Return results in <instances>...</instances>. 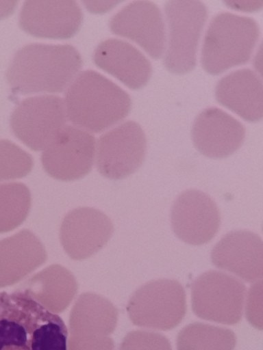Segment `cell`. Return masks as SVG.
<instances>
[{
  "label": "cell",
  "instance_id": "cell-12",
  "mask_svg": "<svg viewBox=\"0 0 263 350\" xmlns=\"http://www.w3.org/2000/svg\"><path fill=\"white\" fill-rule=\"evenodd\" d=\"M113 232V224L103 213L90 207H79L69 211L63 219L60 239L66 254L80 260L102 249Z\"/></svg>",
  "mask_w": 263,
  "mask_h": 350
},
{
  "label": "cell",
  "instance_id": "cell-22",
  "mask_svg": "<svg viewBox=\"0 0 263 350\" xmlns=\"http://www.w3.org/2000/svg\"><path fill=\"white\" fill-rule=\"evenodd\" d=\"M33 165L30 154L9 140L0 139V181L23 178Z\"/></svg>",
  "mask_w": 263,
  "mask_h": 350
},
{
  "label": "cell",
  "instance_id": "cell-26",
  "mask_svg": "<svg viewBox=\"0 0 263 350\" xmlns=\"http://www.w3.org/2000/svg\"><path fill=\"white\" fill-rule=\"evenodd\" d=\"M16 1H0V18L10 14L16 7Z\"/></svg>",
  "mask_w": 263,
  "mask_h": 350
},
{
  "label": "cell",
  "instance_id": "cell-8",
  "mask_svg": "<svg viewBox=\"0 0 263 350\" xmlns=\"http://www.w3.org/2000/svg\"><path fill=\"white\" fill-rule=\"evenodd\" d=\"M186 311V293L177 281L159 279L142 286L130 305L133 321L148 328L169 330L183 320Z\"/></svg>",
  "mask_w": 263,
  "mask_h": 350
},
{
  "label": "cell",
  "instance_id": "cell-23",
  "mask_svg": "<svg viewBox=\"0 0 263 350\" xmlns=\"http://www.w3.org/2000/svg\"><path fill=\"white\" fill-rule=\"evenodd\" d=\"M125 350H172L168 339L161 334L138 331L127 340Z\"/></svg>",
  "mask_w": 263,
  "mask_h": 350
},
{
  "label": "cell",
  "instance_id": "cell-4",
  "mask_svg": "<svg viewBox=\"0 0 263 350\" xmlns=\"http://www.w3.org/2000/svg\"><path fill=\"white\" fill-rule=\"evenodd\" d=\"M260 36L252 18L221 12L211 21L203 42L201 62L212 75L244 64L251 58Z\"/></svg>",
  "mask_w": 263,
  "mask_h": 350
},
{
  "label": "cell",
  "instance_id": "cell-10",
  "mask_svg": "<svg viewBox=\"0 0 263 350\" xmlns=\"http://www.w3.org/2000/svg\"><path fill=\"white\" fill-rule=\"evenodd\" d=\"M95 137L74 126H66L43 150L41 163L51 177L64 181L87 175L95 155Z\"/></svg>",
  "mask_w": 263,
  "mask_h": 350
},
{
  "label": "cell",
  "instance_id": "cell-3",
  "mask_svg": "<svg viewBox=\"0 0 263 350\" xmlns=\"http://www.w3.org/2000/svg\"><path fill=\"white\" fill-rule=\"evenodd\" d=\"M64 103L68 120L92 133L101 132L123 120L132 105L124 90L93 70L76 76L67 88Z\"/></svg>",
  "mask_w": 263,
  "mask_h": 350
},
{
  "label": "cell",
  "instance_id": "cell-13",
  "mask_svg": "<svg viewBox=\"0 0 263 350\" xmlns=\"http://www.w3.org/2000/svg\"><path fill=\"white\" fill-rule=\"evenodd\" d=\"M114 34L127 38L158 59L164 52L166 33L162 14L153 2L134 1L124 6L110 21Z\"/></svg>",
  "mask_w": 263,
  "mask_h": 350
},
{
  "label": "cell",
  "instance_id": "cell-25",
  "mask_svg": "<svg viewBox=\"0 0 263 350\" xmlns=\"http://www.w3.org/2000/svg\"><path fill=\"white\" fill-rule=\"evenodd\" d=\"M119 1H103L102 5H96L93 1H85L86 5L87 8L90 7V10L92 12H99L100 11L104 10L106 11L108 9H110L112 7L115 5Z\"/></svg>",
  "mask_w": 263,
  "mask_h": 350
},
{
  "label": "cell",
  "instance_id": "cell-7",
  "mask_svg": "<svg viewBox=\"0 0 263 350\" xmlns=\"http://www.w3.org/2000/svg\"><path fill=\"white\" fill-rule=\"evenodd\" d=\"M66 111L63 99L40 95L21 101L10 117L14 135L29 148L43 150L66 126Z\"/></svg>",
  "mask_w": 263,
  "mask_h": 350
},
{
  "label": "cell",
  "instance_id": "cell-9",
  "mask_svg": "<svg viewBox=\"0 0 263 350\" xmlns=\"http://www.w3.org/2000/svg\"><path fill=\"white\" fill-rule=\"evenodd\" d=\"M147 148L145 134L135 121L124 122L101 135L95 148L99 173L119 180L135 172L142 164Z\"/></svg>",
  "mask_w": 263,
  "mask_h": 350
},
{
  "label": "cell",
  "instance_id": "cell-24",
  "mask_svg": "<svg viewBox=\"0 0 263 350\" xmlns=\"http://www.w3.org/2000/svg\"><path fill=\"white\" fill-rule=\"evenodd\" d=\"M246 317L255 328L262 329V281L254 284L249 289L246 306Z\"/></svg>",
  "mask_w": 263,
  "mask_h": 350
},
{
  "label": "cell",
  "instance_id": "cell-5",
  "mask_svg": "<svg viewBox=\"0 0 263 350\" xmlns=\"http://www.w3.org/2000/svg\"><path fill=\"white\" fill-rule=\"evenodd\" d=\"M168 38L164 58L171 72L182 74L196 66L197 52L208 11L205 4L195 0H172L165 3Z\"/></svg>",
  "mask_w": 263,
  "mask_h": 350
},
{
  "label": "cell",
  "instance_id": "cell-1",
  "mask_svg": "<svg viewBox=\"0 0 263 350\" xmlns=\"http://www.w3.org/2000/svg\"><path fill=\"white\" fill-rule=\"evenodd\" d=\"M68 334L29 289L0 292V350H68Z\"/></svg>",
  "mask_w": 263,
  "mask_h": 350
},
{
  "label": "cell",
  "instance_id": "cell-16",
  "mask_svg": "<svg viewBox=\"0 0 263 350\" xmlns=\"http://www.w3.org/2000/svg\"><path fill=\"white\" fill-rule=\"evenodd\" d=\"M211 260L246 282L258 281L263 276V242L250 231L228 232L213 247Z\"/></svg>",
  "mask_w": 263,
  "mask_h": 350
},
{
  "label": "cell",
  "instance_id": "cell-17",
  "mask_svg": "<svg viewBox=\"0 0 263 350\" xmlns=\"http://www.w3.org/2000/svg\"><path fill=\"white\" fill-rule=\"evenodd\" d=\"M95 64L131 89L142 88L152 72L150 62L134 46L119 39H107L98 44Z\"/></svg>",
  "mask_w": 263,
  "mask_h": 350
},
{
  "label": "cell",
  "instance_id": "cell-2",
  "mask_svg": "<svg viewBox=\"0 0 263 350\" xmlns=\"http://www.w3.org/2000/svg\"><path fill=\"white\" fill-rule=\"evenodd\" d=\"M82 64L71 45L29 44L15 53L6 78L14 93L60 92L69 86Z\"/></svg>",
  "mask_w": 263,
  "mask_h": 350
},
{
  "label": "cell",
  "instance_id": "cell-14",
  "mask_svg": "<svg viewBox=\"0 0 263 350\" xmlns=\"http://www.w3.org/2000/svg\"><path fill=\"white\" fill-rule=\"evenodd\" d=\"M82 18L81 8L75 1H25L19 25L36 37L66 39L77 32Z\"/></svg>",
  "mask_w": 263,
  "mask_h": 350
},
{
  "label": "cell",
  "instance_id": "cell-6",
  "mask_svg": "<svg viewBox=\"0 0 263 350\" xmlns=\"http://www.w3.org/2000/svg\"><path fill=\"white\" fill-rule=\"evenodd\" d=\"M191 291L192 310L198 317L226 325L241 319L246 287L237 278L210 270L193 282Z\"/></svg>",
  "mask_w": 263,
  "mask_h": 350
},
{
  "label": "cell",
  "instance_id": "cell-18",
  "mask_svg": "<svg viewBox=\"0 0 263 350\" xmlns=\"http://www.w3.org/2000/svg\"><path fill=\"white\" fill-rule=\"evenodd\" d=\"M262 78L249 68L234 71L221 78L215 88L217 101L248 122L262 118Z\"/></svg>",
  "mask_w": 263,
  "mask_h": 350
},
{
  "label": "cell",
  "instance_id": "cell-20",
  "mask_svg": "<svg viewBox=\"0 0 263 350\" xmlns=\"http://www.w3.org/2000/svg\"><path fill=\"white\" fill-rule=\"evenodd\" d=\"M236 344V338L231 330L194 323L179 332L177 350H233Z\"/></svg>",
  "mask_w": 263,
  "mask_h": 350
},
{
  "label": "cell",
  "instance_id": "cell-19",
  "mask_svg": "<svg viewBox=\"0 0 263 350\" xmlns=\"http://www.w3.org/2000/svg\"><path fill=\"white\" fill-rule=\"evenodd\" d=\"M47 258L45 248L30 230H22L0 241V286L25 276Z\"/></svg>",
  "mask_w": 263,
  "mask_h": 350
},
{
  "label": "cell",
  "instance_id": "cell-15",
  "mask_svg": "<svg viewBox=\"0 0 263 350\" xmlns=\"http://www.w3.org/2000/svg\"><path fill=\"white\" fill-rule=\"evenodd\" d=\"M244 126L234 117L217 107L202 111L194 121L192 138L202 154L214 159L227 157L242 144Z\"/></svg>",
  "mask_w": 263,
  "mask_h": 350
},
{
  "label": "cell",
  "instance_id": "cell-11",
  "mask_svg": "<svg viewBox=\"0 0 263 350\" xmlns=\"http://www.w3.org/2000/svg\"><path fill=\"white\" fill-rule=\"evenodd\" d=\"M171 226L175 236L194 245L208 243L216 234L221 216L215 202L203 191L182 192L171 208Z\"/></svg>",
  "mask_w": 263,
  "mask_h": 350
},
{
  "label": "cell",
  "instance_id": "cell-21",
  "mask_svg": "<svg viewBox=\"0 0 263 350\" xmlns=\"http://www.w3.org/2000/svg\"><path fill=\"white\" fill-rule=\"evenodd\" d=\"M29 188L21 183L0 184V233L11 231L26 219L31 208Z\"/></svg>",
  "mask_w": 263,
  "mask_h": 350
}]
</instances>
